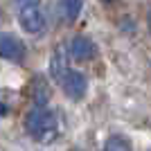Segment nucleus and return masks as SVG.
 <instances>
[{"instance_id":"f257e3e1","label":"nucleus","mask_w":151,"mask_h":151,"mask_svg":"<svg viewBox=\"0 0 151 151\" xmlns=\"http://www.w3.org/2000/svg\"><path fill=\"white\" fill-rule=\"evenodd\" d=\"M59 129V120L57 113L50 108H34L25 115V131L29 133L36 142H50L57 135Z\"/></svg>"},{"instance_id":"f03ea898","label":"nucleus","mask_w":151,"mask_h":151,"mask_svg":"<svg viewBox=\"0 0 151 151\" xmlns=\"http://www.w3.org/2000/svg\"><path fill=\"white\" fill-rule=\"evenodd\" d=\"M59 83L63 86V90H65V95H68L70 99H83V95H86V90H88V79L79 72V70H70L65 68V72L61 75V79H59Z\"/></svg>"},{"instance_id":"7ed1b4c3","label":"nucleus","mask_w":151,"mask_h":151,"mask_svg":"<svg viewBox=\"0 0 151 151\" xmlns=\"http://www.w3.org/2000/svg\"><path fill=\"white\" fill-rule=\"evenodd\" d=\"M18 20H20V27H23L27 34H38V32L45 27V16H43V12L36 7V0L23 2V9H20V14H18Z\"/></svg>"},{"instance_id":"20e7f679","label":"nucleus","mask_w":151,"mask_h":151,"mask_svg":"<svg viewBox=\"0 0 151 151\" xmlns=\"http://www.w3.org/2000/svg\"><path fill=\"white\" fill-rule=\"evenodd\" d=\"M23 57H25V45L16 36L2 34L0 36V59H5V61H23Z\"/></svg>"},{"instance_id":"39448f33","label":"nucleus","mask_w":151,"mask_h":151,"mask_svg":"<svg viewBox=\"0 0 151 151\" xmlns=\"http://www.w3.org/2000/svg\"><path fill=\"white\" fill-rule=\"evenodd\" d=\"M70 52L72 57L79 59V61H86V59H93L95 57V43L90 41L88 36H75L72 43H70Z\"/></svg>"},{"instance_id":"423d86ee","label":"nucleus","mask_w":151,"mask_h":151,"mask_svg":"<svg viewBox=\"0 0 151 151\" xmlns=\"http://www.w3.org/2000/svg\"><path fill=\"white\" fill-rule=\"evenodd\" d=\"M32 97H34L36 108H43L45 104H47V99H50V88H47V83H45L41 77H36V81L32 86Z\"/></svg>"},{"instance_id":"0eeeda50","label":"nucleus","mask_w":151,"mask_h":151,"mask_svg":"<svg viewBox=\"0 0 151 151\" xmlns=\"http://www.w3.org/2000/svg\"><path fill=\"white\" fill-rule=\"evenodd\" d=\"M59 5H61V16L65 20H77L79 18V14H81V7L83 2L81 0H59Z\"/></svg>"},{"instance_id":"6e6552de","label":"nucleus","mask_w":151,"mask_h":151,"mask_svg":"<svg viewBox=\"0 0 151 151\" xmlns=\"http://www.w3.org/2000/svg\"><path fill=\"white\" fill-rule=\"evenodd\" d=\"M101 151H133V149H131V142H129L124 135H111V138L104 142Z\"/></svg>"},{"instance_id":"1a4fd4ad","label":"nucleus","mask_w":151,"mask_h":151,"mask_svg":"<svg viewBox=\"0 0 151 151\" xmlns=\"http://www.w3.org/2000/svg\"><path fill=\"white\" fill-rule=\"evenodd\" d=\"M101 2H113V0H101Z\"/></svg>"}]
</instances>
